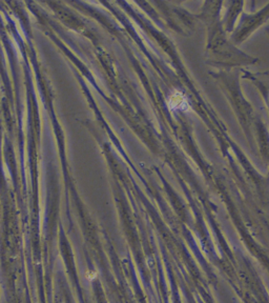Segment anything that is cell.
Returning a JSON list of instances; mask_svg holds the SVG:
<instances>
[{
	"instance_id": "obj_1",
	"label": "cell",
	"mask_w": 269,
	"mask_h": 303,
	"mask_svg": "<svg viewBox=\"0 0 269 303\" xmlns=\"http://www.w3.org/2000/svg\"><path fill=\"white\" fill-rule=\"evenodd\" d=\"M168 106L172 110H180V111H189V105L187 103L184 95L180 92H175L171 95L168 99Z\"/></svg>"
}]
</instances>
